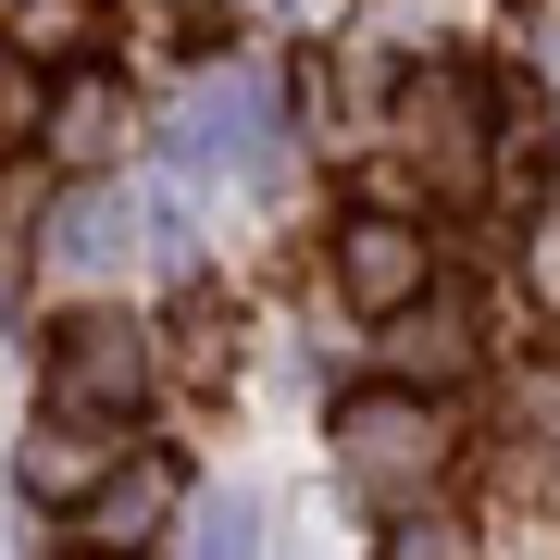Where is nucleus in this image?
Instances as JSON below:
<instances>
[{"label":"nucleus","mask_w":560,"mask_h":560,"mask_svg":"<svg viewBox=\"0 0 560 560\" xmlns=\"http://www.w3.org/2000/svg\"><path fill=\"white\" fill-rule=\"evenodd\" d=\"M62 386H75V399H125V386H138V337H125V324H75Z\"/></svg>","instance_id":"f03ea898"},{"label":"nucleus","mask_w":560,"mask_h":560,"mask_svg":"<svg viewBox=\"0 0 560 560\" xmlns=\"http://www.w3.org/2000/svg\"><path fill=\"white\" fill-rule=\"evenodd\" d=\"M349 287H361V300H411V287H423V237H411V224H349Z\"/></svg>","instance_id":"f257e3e1"}]
</instances>
